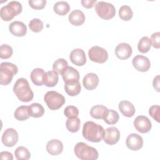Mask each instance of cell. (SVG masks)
I'll return each instance as SVG.
<instances>
[{
    "mask_svg": "<svg viewBox=\"0 0 160 160\" xmlns=\"http://www.w3.org/2000/svg\"><path fill=\"white\" fill-rule=\"evenodd\" d=\"M82 133L83 137L87 141L98 142L103 139L105 130L101 125L90 121L84 124Z\"/></svg>",
    "mask_w": 160,
    "mask_h": 160,
    "instance_id": "cell-1",
    "label": "cell"
},
{
    "mask_svg": "<svg viewBox=\"0 0 160 160\" xmlns=\"http://www.w3.org/2000/svg\"><path fill=\"white\" fill-rule=\"evenodd\" d=\"M13 92L19 100L24 102L31 101L34 97V93L28 81L23 78H19L16 81L13 87Z\"/></svg>",
    "mask_w": 160,
    "mask_h": 160,
    "instance_id": "cell-2",
    "label": "cell"
},
{
    "mask_svg": "<svg viewBox=\"0 0 160 160\" xmlns=\"http://www.w3.org/2000/svg\"><path fill=\"white\" fill-rule=\"evenodd\" d=\"M76 156L82 160H96L98 158V152L93 147L89 146L83 142H78L74 147Z\"/></svg>",
    "mask_w": 160,
    "mask_h": 160,
    "instance_id": "cell-3",
    "label": "cell"
},
{
    "mask_svg": "<svg viewBox=\"0 0 160 160\" xmlns=\"http://www.w3.org/2000/svg\"><path fill=\"white\" fill-rule=\"evenodd\" d=\"M18 71L16 65L8 62H2L0 66V84L4 86L9 84Z\"/></svg>",
    "mask_w": 160,
    "mask_h": 160,
    "instance_id": "cell-4",
    "label": "cell"
},
{
    "mask_svg": "<svg viewBox=\"0 0 160 160\" xmlns=\"http://www.w3.org/2000/svg\"><path fill=\"white\" fill-rule=\"evenodd\" d=\"M22 9V5L19 2L12 1L7 5L1 8L0 16L3 21H9L12 20L14 16L19 14Z\"/></svg>",
    "mask_w": 160,
    "mask_h": 160,
    "instance_id": "cell-5",
    "label": "cell"
},
{
    "mask_svg": "<svg viewBox=\"0 0 160 160\" xmlns=\"http://www.w3.org/2000/svg\"><path fill=\"white\" fill-rule=\"evenodd\" d=\"M44 100L51 110H57L61 108L66 101L61 94L54 91H48L44 95Z\"/></svg>",
    "mask_w": 160,
    "mask_h": 160,
    "instance_id": "cell-6",
    "label": "cell"
},
{
    "mask_svg": "<svg viewBox=\"0 0 160 160\" xmlns=\"http://www.w3.org/2000/svg\"><path fill=\"white\" fill-rule=\"evenodd\" d=\"M95 11L101 18L108 20L114 18L116 14V9L114 6L109 2L99 1L96 4Z\"/></svg>",
    "mask_w": 160,
    "mask_h": 160,
    "instance_id": "cell-7",
    "label": "cell"
},
{
    "mask_svg": "<svg viewBox=\"0 0 160 160\" xmlns=\"http://www.w3.org/2000/svg\"><path fill=\"white\" fill-rule=\"evenodd\" d=\"M88 55L91 61L97 63H104L108 59L107 51L98 46L91 48L88 51Z\"/></svg>",
    "mask_w": 160,
    "mask_h": 160,
    "instance_id": "cell-8",
    "label": "cell"
},
{
    "mask_svg": "<svg viewBox=\"0 0 160 160\" xmlns=\"http://www.w3.org/2000/svg\"><path fill=\"white\" fill-rule=\"evenodd\" d=\"M18 134L13 128H8L4 131L2 135V144L7 147L14 146L18 141Z\"/></svg>",
    "mask_w": 160,
    "mask_h": 160,
    "instance_id": "cell-9",
    "label": "cell"
},
{
    "mask_svg": "<svg viewBox=\"0 0 160 160\" xmlns=\"http://www.w3.org/2000/svg\"><path fill=\"white\" fill-rule=\"evenodd\" d=\"M134 126L136 130L141 133L148 132L152 127L151 122L144 116H138L134 121Z\"/></svg>",
    "mask_w": 160,
    "mask_h": 160,
    "instance_id": "cell-10",
    "label": "cell"
},
{
    "mask_svg": "<svg viewBox=\"0 0 160 160\" xmlns=\"http://www.w3.org/2000/svg\"><path fill=\"white\" fill-rule=\"evenodd\" d=\"M134 68L140 72H146L151 67V62L149 59L144 56L137 55L132 61Z\"/></svg>",
    "mask_w": 160,
    "mask_h": 160,
    "instance_id": "cell-11",
    "label": "cell"
},
{
    "mask_svg": "<svg viewBox=\"0 0 160 160\" xmlns=\"http://www.w3.org/2000/svg\"><path fill=\"white\" fill-rule=\"evenodd\" d=\"M126 144L130 150L138 151L142 148L143 146V139L138 134L132 133L127 137Z\"/></svg>",
    "mask_w": 160,
    "mask_h": 160,
    "instance_id": "cell-12",
    "label": "cell"
},
{
    "mask_svg": "<svg viewBox=\"0 0 160 160\" xmlns=\"http://www.w3.org/2000/svg\"><path fill=\"white\" fill-rule=\"evenodd\" d=\"M104 141L109 145L116 144L120 138V132L116 127L108 128L104 133Z\"/></svg>",
    "mask_w": 160,
    "mask_h": 160,
    "instance_id": "cell-13",
    "label": "cell"
},
{
    "mask_svg": "<svg viewBox=\"0 0 160 160\" xmlns=\"http://www.w3.org/2000/svg\"><path fill=\"white\" fill-rule=\"evenodd\" d=\"M132 52V49L131 46L126 42L119 44L115 49V53L117 58L122 60H125L130 58Z\"/></svg>",
    "mask_w": 160,
    "mask_h": 160,
    "instance_id": "cell-14",
    "label": "cell"
},
{
    "mask_svg": "<svg viewBox=\"0 0 160 160\" xmlns=\"http://www.w3.org/2000/svg\"><path fill=\"white\" fill-rule=\"evenodd\" d=\"M71 61L75 65L82 66L86 62V57L84 51L81 49H73L69 55Z\"/></svg>",
    "mask_w": 160,
    "mask_h": 160,
    "instance_id": "cell-15",
    "label": "cell"
},
{
    "mask_svg": "<svg viewBox=\"0 0 160 160\" xmlns=\"http://www.w3.org/2000/svg\"><path fill=\"white\" fill-rule=\"evenodd\" d=\"M10 32L17 37H23L27 32V27L24 22L16 21L12 22L9 26Z\"/></svg>",
    "mask_w": 160,
    "mask_h": 160,
    "instance_id": "cell-16",
    "label": "cell"
},
{
    "mask_svg": "<svg viewBox=\"0 0 160 160\" xmlns=\"http://www.w3.org/2000/svg\"><path fill=\"white\" fill-rule=\"evenodd\" d=\"M99 83V78L97 74L93 72L88 73L83 78L82 84L87 90H93L96 89Z\"/></svg>",
    "mask_w": 160,
    "mask_h": 160,
    "instance_id": "cell-17",
    "label": "cell"
},
{
    "mask_svg": "<svg viewBox=\"0 0 160 160\" xmlns=\"http://www.w3.org/2000/svg\"><path fill=\"white\" fill-rule=\"evenodd\" d=\"M64 82L79 81V73L75 68L68 66L61 74Z\"/></svg>",
    "mask_w": 160,
    "mask_h": 160,
    "instance_id": "cell-18",
    "label": "cell"
},
{
    "mask_svg": "<svg viewBox=\"0 0 160 160\" xmlns=\"http://www.w3.org/2000/svg\"><path fill=\"white\" fill-rule=\"evenodd\" d=\"M46 150L51 155H59L63 150V144L62 142L58 139H51L48 141L46 144Z\"/></svg>",
    "mask_w": 160,
    "mask_h": 160,
    "instance_id": "cell-19",
    "label": "cell"
},
{
    "mask_svg": "<svg viewBox=\"0 0 160 160\" xmlns=\"http://www.w3.org/2000/svg\"><path fill=\"white\" fill-rule=\"evenodd\" d=\"M68 19L71 24L76 26H79L84 22L86 18L82 11L79 9H76L70 13Z\"/></svg>",
    "mask_w": 160,
    "mask_h": 160,
    "instance_id": "cell-20",
    "label": "cell"
},
{
    "mask_svg": "<svg viewBox=\"0 0 160 160\" xmlns=\"http://www.w3.org/2000/svg\"><path fill=\"white\" fill-rule=\"evenodd\" d=\"M119 109L123 116L131 118L134 116L136 112L134 105L128 101H121L119 104Z\"/></svg>",
    "mask_w": 160,
    "mask_h": 160,
    "instance_id": "cell-21",
    "label": "cell"
},
{
    "mask_svg": "<svg viewBox=\"0 0 160 160\" xmlns=\"http://www.w3.org/2000/svg\"><path fill=\"white\" fill-rule=\"evenodd\" d=\"M58 74L54 71H49L44 73L43 84L48 87H54L58 82Z\"/></svg>",
    "mask_w": 160,
    "mask_h": 160,
    "instance_id": "cell-22",
    "label": "cell"
},
{
    "mask_svg": "<svg viewBox=\"0 0 160 160\" xmlns=\"http://www.w3.org/2000/svg\"><path fill=\"white\" fill-rule=\"evenodd\" d=\"M64 89L69 96H75L80 93L81 86L79 81L65 82Z\"/></svg>",
    "mask_w": 160,
    "mask_h": 160,
    "instance_id": "cell-23",
    "label": "cell"
},
{
    "mask_svg": "<svg viewBox=\"0 0 160 160\" xmlns=\"http://www.w3.org/2000/svg\"><path fill=\"white\" fill-rule=\"evenodd\" d=\"M108 111V109L106 106L98 104L92 107L90 110V115L94 119H103Z\"/></svg>",
    "mask_w": 160,
    "mask_h": 160,
    "instance_id": "cell-24",
    "label": "cell"
},
{
    "mask_svg": "<svg viewBox=\"0 0 160 160\" xmlns=\"http://www.w3.org/2000/svg\"><path fill=\"white\" fill-rule=\"evenodd\" d=\"M45 72L41 68H35L31 72V79L36 86H42L43 84V76Z\"/></svg>",
    "mask_w": 160,
    "mask_h": 160,
    "instance_id": "cell-25",
    "label": "cell"
},
{
    "mask_svg": "<svg viewBox=\"0 0 160 160\" xmlns=\"http://www.w3.org/2000/svg\"><path fill=\"white\" fill-rule=\"evenodd\" d=\"M30 116L35 118H40L44 114V109L43 106L39 103H32L28 106Z\"/></svg>",
    "mask_w": 160,
    "mask_h": 160,
    "instance_id": "cell-26",
    "label": "cell"
},
{
    "mask_svg": "<svg viewBox=\"0 0 160 160\" xmlns=\"http://www.w3.org/2000/svg\"><path fill=\"white\" fill-rule=\"evenodd\" d=\"M14 118L20 121H23L28 119L30 117L29 112L28 106H19L14 112Z\"/></svg>",
    "mask_w": 160,
    "mask_h": 160,
    "instance_id": "cell-27",
    "label": "cell"
},
{
    "mask_svg": "<svg viewBox=\"0 0 160 160\" xmlns=\"http://www.w3.org/2000/svg\"><path fill=\"white\" fill-rule=\"evenodd\" d=\"M53 9L57 14L60 16H64L69 11L70 6L66 1H58L54 4Z\"/></svg>",
    "mask_w": 160,
    "mask_h": 160,
    "instance_id": "cell-28",
    "label": "cell"
},
{
    "mask_svg": "<svg viewBox=\"0 0 160 160\" xmlns=\"http://www.w3.org/2000/svg\"><path fill=\"white\" fill-rule=\"evenodd\" d=\"M81 121L78 117L73 118H68L66 122V127L67 129L71 132H76L80 128Z\"/></svg>",
    "mask_w": 160,
    "mask_h": 160,
    "instance_id": "cell-29",
    "label": "cell"
},
{
    "mask_svg": "<svg viewBox=\"0 0 160 160\" xmlns=\"http://www.w3.org/2000/svg\"><path fill=\"white\" fill-rule=\"evenodd\" d=\"M151 47V39L148 36L142 37L139 41L138 44V49L141 53L148 52Z\"/></svg>",
    "mask_w": 160,
    "mask_h": 160,
    "instance_id": "cell-30",
    "label": "cell"
},
{
    "mask_svg": "<svg viewBox=\"0 0 160 160\" xmlns=\"http://www.w3.org/2000/svg\"><path fill=\"white\" fill-rule=\"evenodd\" d=\"M119 119V114L112 109H108L106 114L103 118L104 122L108 124H114L118 122Z\"/></svg>",
    "mask_w": 160,
    "mask_h": 160,
    "instance_id": "cell-31",
    "label": "cell"
},
{
    "mask_svg": "<svg viewBox=\"0 0 160 160\" xmlns=\"http://www.w3.org/2000/svg\"><path fill=\"white\" fill-rule=\"evenodd\" d=\"M14 155L18 160H28L31 157L30 152L24 146L18 147L14 151Z\"/></svg>",
    "mask_w": 160,
    "mask_h": 160,
    "instance_id": "cell-32",
    "label": "cell"
},
{
    "mask_svg": "<svg viewBox=\"0 0 160 160\" xmlns=\"http://www.w3.org/2000/svg\"><path fill=\"white\" fill-rule=\"evenodd\" d=\"M119 16L122 20L127 21L132 18L133 12L129 6L123 5L119 8Z\"/></svg>",
    "mask_w": 160,
    "mask_h": 160,
    "instance_id": "cell-33",
    "label": "cell"
},
{
    "mask_svg": "<svg viewBox=\"0 0 160 160\" xmlns=\"http://www.w3.org/2000/svg\"><path fill=\"white\" fill-rule=\"evenodd\" d=\"M68 66V62L63 58H59L56 59L52 64V69L58 74L61 72Z\"/></svg>",
    "mask_w": 160,
    "mask_h": 160,
    "instance_id": "cell-34",
    "label": "cell"
},
{
    "mask_svg": "<svg viewBox=\"0 0 160 160\" xmlns=\"http://www.w3.org/2000/svg\"><path fill=\"white\" fill-rule=\"evenodd\" d=\"M29 28L34 32H41L43 29V22L39 19L34 18L29 21Z\"/></svg>",
    "mask_w": 160,
    "mask_h": 160,
    "instance_id": "cell-35",
    "label": "cell"
},
{
    "mask_svg": "<svg viewBox=\"0 0 160 160\" xmlns=\"http://www.w3.org/2000/svg\"><path fill=\"white\" fill-rule=\"evenodd\" d=\"M13 50L8 44H2L0 47V58L1 59H8L12 55Z\"/></svg>",
    "mask_w": 160,
    "mask_h": 160,
    "instance_id": "cell-36",
    "label": "cell"
},
{
    "mask_svg": "<svg viewBox=\"0 0 160 160\" xmlns=\"http://www.w3.org/2000/svg\"><path fill=\"white\" fill-rule=\"evenodd\" d=\"M64 114L68 118H76L79 115V110L76 106H68L65 108Z\"/></svg>",
    "mask_w": 160,
    "mask_h": 160,
    "instance_id": "cell-37",
    "label": "cell"
},
{
    "mask_svg": "<svg viewBox=\"0 0 160 160\" xmlns=\"http://www.w3.org/2000/svg\"><path fill=\"white\" fill-rule=\"evenodd\" d=\"M29 6L34 9L39 10L43 9L46 4V0H29L28 1Z\"/></svg>",
    "mask_w": 160,
    "mask_h": 160,
    "instance_id": "cell-38",
    "label": "cell"
},
{
    "mask_svg": "<svg viewBox=\"0 0 160 160\" xmlns=\"http://www.w3.org/2000/svg\"><path fill=\"white\" fill-rule=\"evenodd\" d=\"M149 115L158 122H159V106L153 105L149 109Z\"/></svg>",
    "mask_w": 160,
    "mask_h": 160,
    "instance_id": "cell-39",
    "label": "cell"
},
{
    "mask_svg": "<svg viewBox=\"0 0 160 160\" xmlns=\"http://www.w3.org/2000/svg\"><path fill=\"white\" fill-rule=\"evenodd\" d=\"M151 45L156 48V49H159L160 47V44H159V39H160V33L159 32H156L153 33L151 35Z\"/></svg>",
    "mask_w": 160,
    "mask_h": 160,
    "instance_id": "cell-40",
    "label": "cell"
},
{
    "mask_svg": "<svg viewBox=\"0 0 160 160\" xmlns=\"http://www.w3.org/2000/svg\"><path fill=\"white\" fill-rule=\"evenodd\" d=\"M81 2L83 6V7L88 9H90L96 5L97 1L96 0H82Z\"/></svg>",
    "mask_w": 160,
    "mask_h": 160,
    "instance_id": "cell-41",
    "label": "cell"
},
{
    "mask_svg": "<svg viewBox=\"0 0 160 160\" xmlns=\"http://www.w3.org/2000/svg\"><path fill=\"white\" fill-rule=\"evenodd\" d=\"M0 159L1 160L7 159V160H12L13 156L12 154L8 151H2L0 153Z\"/></svg>",
    "mask_w": 160,
    "mask_h": 160,
    "instance_id": "cell-42",
    "label": "cell"
},
{
    "mask_svg": "<svg viewBox=\"0 0 160 160\" xmlns=\"http://www.w3.org/2000/svg\"><path fill=\"white\" fill-rule=\"evenodd\" d=\"M152 84L155 90H156L158 92H159V75L156 76L154 78Z\"/></svg>",
    "mask_w": 160,
    "mask_h": 160,
    "instance_id": "cell-43",
    "label": "cell"
}]
</instances>
